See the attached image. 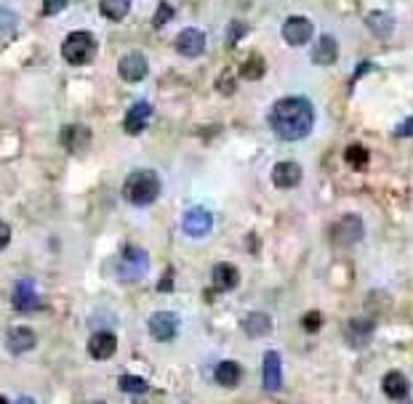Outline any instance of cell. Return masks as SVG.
Here are the masks:
<instances>
[{"instance_id":"obj_1","label":"cell","mask_w":413,"mask_h":404,"mask_svg":"<svg viewBox=\"0 0 413 404\" xmlns=\"http://www.w3.org/2000/svg\"><path fill=\"white\" fill-rule=\"evenodd\" d=\"M267 122L272 133L283 139V141H299L315 125V109L307 99L299 96H288L272 104L267 115Z\"/></svg>"},{"instance_id":"obj_2","label":"cell","mask_w":413,"mask_h":404,"mask_svg":"<svg viewBox=\"0 0 413 404\" xmlns=\"http://www.w3.org/2000/svg\"><path fill=\"white\" fill-rule=\"evenodd\" d=\"M123 197L136 205V208H144L160 197V179L155 170H134L125 184H123Z\"/></svg>"},{"instance_id":"obj_3","label":"cell","mask_w":413,"mask_h":404,"mask_svg":"<svg viewBox=\"0 0 413 404\" xmlns=\"http://www.w3.org/2000/svg\"><path fill=\"white\" fill-rule=\"evenodd\" d=\"M97 37L91 35V32H70V35L64 37V46H61V56L67 64H73V67H83L88 61H94L97 56Z\"/></svg>"},{"instance_id":"obj_4","label":"cell","mask_w":413,"mask_h":404,"mask_svg":"<svg viewBox=\"0 0 413 404\" xmlns=\"http://www.w3.org/2000/svg\"><path fill=\"white\" fill-rule=\"evenodd\" d=\"M365 234V226H363V218L355 213H347L344 218H339L333 229H331V239H333V245H339V248H350L355 242H360Z\"/></svg>"},{"instance_id":"obj_5","label":"cell","mask_w":413,"mask_h":404,"mask_svg":"<svg viewBox=\"0 0 413 404\" xmlns=\"http://www.w3.org/2000/svg\"><path fill=\"white\" fill-rule=\"evenodd\" d=\"M147 272V253L136 245L123 248L121 253V279L123 282H136Z\"/></svg>"},{"instance_id":"obj_6","label":"cell","mask_w":413,"mask_h":404,"mask_svg":"<svg viewBox=\"0 0 413 404\" xmlns=\"http://www.w3.org/2000/svg\"><path fill=\"white\" fill-rule=\"evenodd\" d=\"M312 35H315V27L307 16H288L283 24V40L288 46H304L312 40Z\"/></svg>"},{"instance_id":"obj_7","label":"cell","mask_w":413,"mask_h":404,"mask_svg":"<svg viewBox=\"0 0 413 404\" xmlns=\"http://www.w3.org/2000/svg\"><path fill=\"white\" fill-rule=\"evenodd\" d=\"M173 48H176V53H179V56L197 59V56L206 51V35H203L200 30H195V27H187V30H182V32L176 35Z\"/></svg>"},{"instance_id":"obj_8","label":"cell","mask_w":413,"mask_h":404,"mask_svg":"<svg viewBox=\"0 0 413 404\" xmlns=\"http://www.w3.org/2000/svg\"><path fill=\"white\" fill-rule=\"evenodd\" d=\"M149 333L155 341H173L176 333H179V317L173 314V311H155L152 317H149Z\"/></svg>"},{"instance_id":"obj_9","label":"cell","mask_w":413,"mask_h":404,"mask_svg":"<svg viewBox=\"0 0 413 404\" xmlns=\"http://www.w3.org/2000/svg\"><path fill=\"white\" fill-rule=\"evenodd\" d=\"M211 279H214V290L206 293L208 301H214L216 293H230V290L240 285V272L232 263H216L214 272H211Z\"/></svg>"},{"instance_id":"obj_10","label":"cell","mask_w":413,"mask_h":404,"mask_svg":"<svg viewBox=\"0 0 413 404\" xmlns=\"http://www.w3.org/2000/svg\"><path fill=\"white\" fill-rule=\"evenodd\" d=\"M59 141L70 155H80L91 146V131L85 125H64L59 133Z\"/></svg>"},{"instance_id":"obj_11","label":"cell","mask_w":413,"mask_h":404,"mask_svg":"<svg viewBox=\"0 0 413 404\" xmlns=\"http://www.w3.org/2000/svg\"><path fill=\"white\" fill-rule=\"evenodd\" d=\"M40 306V298L35 293V282L32 279H19L16 287H13V309L22 311V314H30Z\"/></svg>"},{"instance_id":"obj_12","label":"cell","mask_w":413,"mask_h":404,"mask_svg":"<svg viewBox=\"0 0 413 404\" xmlns=\"http://www.w3.org/2000/svg\"><path fill=\"white\" fill-rule=\"evenodd\" d=\"M149 67H147V59L142 53H125L118 64V75H121L125 83H139V80H144Z\"/></svg>"},{"instance_id":"obj_13","label":"cell","mask_w":413,"mask_h":404,"mask_svg":"<svg viewBox=\"0 0 413 404\" xmlns=\"http://www.w3.org/2000/svg\"><path fill=\"white\" fill-rule=\"evenodd\" d=\"M374 330H376V324L371 320H350L347 322V330H344V338H347V343L352 346V348H363V346L371 343Z\"/></svg>"},{"instance_id":"obj_14","label":"cell","mask_w":413,"mask_h":404,"mask_svg":"<svg viewBox=\"0 0 413 404\" xmlns=\"http://www.w3.org/2000/svg\"><path fill=\"white\" fill-rule=\"evenodd\" d=\"M211 226H214V215L208 213L206 208H192L184 213V232L190 237H203L211 232Z\"/></svg>"},{"instance_id":"obj_15","label":"cell","mask_w":413,"mask_h":404,"mask_svg":"<svg viewBox=\"0 0 413 404\" xmlns=\"http://www.w3.org/2000/svg\"><path fill=\"white\" fill-rule=\"evenodd\" d=\"M149 118H152V107H149L147 101H136L134 107L125 112V118H123V128H125V133H131V136H139V133L147 128Z\"/></svg>"},{"instance_id":"obj_16","label":"cell","mask_w":413,"mask_h":404,"mask_svg":"<svg viewBox=\"0 0 413 404\" xmlns=\"http://www.w3.org/2000/svg\"><path fill=\"white\" fill-rule=\"evenodd\" d=\"M272 184L278 189H293L302 184V165L299 163H278L272 168Z\"/></svg>"},{"instance_id":"obj_17","label":"cell","mask_w":413,"mask_h":404,"mask_svg":"<svg viewBox=\"0 0 413 404\" xmlns=\"http://www.w3.org/2000/svg\"><path fill=\"white\" fill-rule=\"evenodd\" d=\"M118 351V338L112 333H94L91 341H88V354L94 359H112Z\"/></svg>"},{"instance_id":"obj_18","label":"cell","mask_w":413,"mask_h":404,"mask_svg":"<svg viewBox=\"0 0 413 404\" xmlns=\"http://www.w3.org/2000/svg\"><path fill=\"white\" fill-rule=\"evenodd\" d=\"M214 381L219 383V386H224V389H235V386H240V381H243V367L238 365V362H219L216 365V370H214Z\"/></svg>"},{"instance_id":"obj_19","label":"cell","mask_w":413,"mask_h":404,"mask_svg":"<svg viewBox=\"0 0 413 404\" xmlns=\"http://www.w3.org/2000/svg\"><path fill=\"white\" fill-rule=\"evenodd\" d=\"M243 333L248 338H264L272 333V317L264 311H251L243 320Z\"/></svg>"},{"instance_id":"obj_20","label":"cell","mask_w":413,"mask_h":404,"mask_svg":"<svg viewBox=\"0 0 413 404\" xmlns=\"http://www.w3.org/2000/svg\"><path fill=\"white\" fill-rule=\"evenodd\" d=\"M384 393H387L389 399H408V393H411V386H408V378L402 375L400 370H392L384 375Z\"/></svg>"},{"instance_id":"obj_21","label":"cell","mask_w":413,"mask_h":404,"mask_svg":"<svg viewBox=\"0 0 413 404\" xmlns=\"http://www.w3.org/2000/svg\"><path fill=\"white\" fill-rule=\"evenodd\" d=\"M336 59H339V43L331 35H323L317 40L315 51H312V61L320 64V67H331Z\"/></svg>"},{"instance_id":"obj_22","label":"cell","mask_w":413,"mask_h":404,"mask_svg":"<svg viewBox=\"0 0 413 404\" xmlns=\"http://www.w3.org/2000/svg\"><path fill=\"white\" fill-rule=\"evenodd\" d=\"M6 341H8V348H11L13 354H27V351H32L37 343L35 333H32L30 327H13Z\"/></svg>"},{"instance_id":"obj_23","label":"cell","mask_w":413,"mask_h":404,"mask_svg":"<svg viewBox=\"0 0 413 404\" xmlns=\"http://www.w3.org/2000/svg\"><path fill=\"white\" fill-rule=\"evenodd\" d=\"M280 386H283L280 354L278 351H267V354H264V389H267V391H278Z\"/></svg>"},{"instance_id":"obj_24","label":"cell","mask_w":413,"mask_h":404,"mask_svg":"<svg viewBox=\"0 0 413 404\" xmlns=\"http://www.w3.org/2000/svg\"><path fill=\"white\" fill-rule=\"evenodd\" d=\"M99 13L110 22H123L131 13V0H99Z\"/></svg>"},{"instance_id":"obj_25","label":"cell","mask_w":413,"mask_h":404,"mask_svg":"<svg viewBox=\"0 0 413 404\" xmlns=\"http://www.w3.org/2000/svg\"><path fill=\"white\" fill-rule=\"evenodd\" d=\"M264 72H267V61L261 59L259 53H251V56L240 64V77H243V80H261Z\"/></svg>"},{"instance_id":"obj_26","label":"cell","mask_w":413,"mask_h":404,"mask_svg":"<svg viewBox=\"0 0 413 404\" xmlns=\"http://www.w3.org/2000/svg\"><path fill=\"white\" fill-rule=\"evenodd\" d=\"M368 27H371L374 35L389 37L392 35V30H395V19L384 11H374V13H368Z\"/></svg>"},{"instance_id":"obj_27","label":"cell","mask_w":413,"mask_h":404,"mask_svg":"<svg viewBox=\"0 0 413 404\" xmlns=\"http://www.w3.org/2000/svg\"><path fill=\"white\" fill-rule=\"evenodd\" d=\"M344 157H347V165L355 168V170H363V168H368V160H371L368 149H365V146H360V144H352V146H347Z\"/></svg>"},{"instance_id":"obj_28","label":"cell","mask_w":413,"mask_h":404,"mask_svg":"<svg viewBox=\"0 0 413 404\" xmlns=\"http://www.w3.org/2000/svg\"><path fill=\"white\" fill-rule=\"evenodd\" d=\"M118 386L128 393H144L147 389H149V383H147L144 378H136V375H121Z\"/></svg>"},{"instance_id":"obj_29","label":"cell","mask_w":413,"mask_h":404,"mask_svg":"<svg viewBox=\"0 0 413 404\" xmlns=\"http://www.w3.org/2000/svg\"><path fill=\"white\" fill-rule=\"evenodd\" d=\"M302 327L307 330V333H317V330L323 327V314H320V311H309V314H304Z\"/></svg>"},{"instance_id":"obj_30","label":"cell","mask_w":413,"mask_h":404,"mask_svg":"<svg viewBox=\"0 0 413 404\" xmlns=\"http://www.w3.org/2000/svg\"><path fill=\"white\" fill-rule=\"evenodd\" d=\"M171 16H173V8H171L168 3H160L158 6V13H155V19H152V24H155V30H160L166 22H171Z\"/></svg>"},{"instance_id":"obj_31","label":"cell","mask_w":413,"mask_h":404,"mask_svg":"<svg viewBox=\"0 0 413 404\" xmlns=\"http://www.w3.org/2000/svg\"><path fill=\"white\" fill-rule=\"evenodd\" d=\"M240 35H245V24L243 22H232V32H227V46L235 48Z\"/></svg>"},{"instance_id":"obj_32","label":"cell","mask_w":413,"mask_h":404,"mask_svg":"<svg viewBox=\"0 0 413 404\" xmlns=\"http://www.w3.org/2000/svg\"><path fill=\"white\" fill-rule=\"evenodd\" d=\"M67 0H43V13L46 16H56L59 11H64Z\"/></svg>"},{"instance_id":"obj_33","label":"cell","mask_w":413,"mask_h":404,"mask_svg":"<svg viewBox=\"0 0 413 404\" xmlns=\"http://www.w3.org/2000/svg\"><path fill=\"white\" fill-rule=\"evenodd\" d=\"M168 290H173V269H168V272L163 274V279H160L158 285V293H168Z\"/></svg>"},{"instance_id":"obj_34","label":"cell","mask_w":413,"mask_h":404,"mask_svg":"<svg viewBox=\"0 0 413 404\" xmlns=\"http://www.w3.org/2000/svg\"><path fill=\"white\" fill-rule=\"evenodd\" d=\"M219 91H221V94H224V96L232 94V91H235V80H232V77H230V75H227V72H224V75H221V77H219Z\"/></svg>"},{"instance_id":"obj_35","label":"cell","mask_w":413,"mask_h":404,"mask_svg":"<svg viewBox=\"0 0 413 404\" xmlns=\"http://www.w3.org/2000/svg\"><path fill=\"white\" fill-rule=\"evenodd\" d=\"M397 136H402V139H408V136H413V118H408L405 120V122H400V125H397Z\"/></svg>"},{"instance_id":"obj_36","label":"cell","mask_w":413,"mask_h":404,"mask_svg":"<svg viewBox=\"0 0 413 404\" xmlns=\"http://www.w3.org/2000/svg\"><path fill=\"white\" fill-rule=\"evenodd\" d=\"M0 234H3V237H0V245L6 248V245H8V239H11V229H8V224H3V229H0Z\"/></svg>"}]
</instances>
